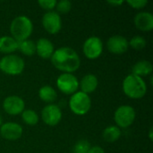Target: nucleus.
Returning <instances> with one entry per match:
<instances>
[{"label": "nucleus", "instance_id": "nucleus-1", "mask_svg": "<svg viewBox=\"0 0 153 153\" xmlns=\"http://www.w3.org/2000/svg\"><path fill=\"white\" fill-rule=\"evenodd\" d=\"M51 62L56 69L68 74L75 72L81 65V59L77 52L68 47L55 50L51 56Z\"/></svg>", "mask_w": 153, "mask_h": 153}, {"label": "nucleus", "instance_id": "nucleus-2", "mask_svg": "<svg viewBox=\"0 0 153 153\" xmlns=\"http://www.w3.org/2000/svg\"><path fill=\"white\" fill-rule=\"evenodd\" d=\"M122 89L124 93L134 100L143 98L147 92V86L145 82L139 76L134 74L127 75L123 81Z\"/></svg>", "mask_w": 153, "mask_h": 153}, {"label": "nucleus", "instance_id": "nucleus-3", "mask_svg": "<svg viewBox=\"0 0 153 153\" xmlns=\"http://www.w3.org/2000/svg\"><path fill=\"white\" fill-rule=\"evenodd\" d=\"M33 30V24L30 18L24 15L15 17L10 24V31L13 38L20 42L28 39Z\"/></svg>", "mask_w": 153, "mask_h": 153}, {"label": "nucleus", "instance_id": "nucleus-4", "mask_svg": "<svg viewBox=\"0 0 153 153\" xmlns=\"http://www.w3.org/2000/svg\"><path fill=\"white\" fill-rule=\"evenodd\" d=\"M25 67L24 60L15 55H6L0 59V70L8 75H18Z\"/></svg>", "mask_w": 153, "mask_h": 153}, {"label": "nucleus", "instance_id": "nucleus-5", "mask_svg": "<svg viewBox=\"0 0 153 153\" xmlns=\"http://www.w3.org/2000/svg\"><path fill=\"white\" fill-rule=\"evenodd\" d=\"M91 100L88 94L82 91H77L74 93L69 100V107L73 113L78 116H83L87 114L91 108Z\"/></svg>", "mask_w": 153, "mask_h": 153}, {"label": "nucleus", "instance_id": "nucleus-6", "mask_svg": "<svg viewBox=\"0 0 153 153\" xmlns=\"http://www.w3.org/2000/svg\"><path fill=\"white\" fill-rule=\"evenodd\" d=\"M135 119V110L129 105H123L117 108L114 115V120L117 127H129Z\"/></svg>", "mask_w": 153, "mask_h": 153}, {"label": "nucleus", "instance_id": "nucleus-7", "mask_svg": "<svg viewBox=\"0 0 153 153\" xmlns=\"http://www.w3.org/2000/svg\"><path fill=\"white\" fill-rule=\"evenodd\" d=\"M56 86L61 92L66 95H73L79 87V82L73 74L64 73L57 77Z\"/></svg>", "mask_w": 153, "mask_h": 153}, {"label": "nucleus", "instance_id": "nucleus-8", "mask_svg": "<svg viewBox=\"0 0 153 153\" xmlns=\"http://www.w3.org/2000/svg\"><path fill=\"white\" fill-rule=\"evenodd\" d=\"M83 54L89 59H97L103 51V44L99 37L91 36L83 43Z\"/></svg>", "mask_w": 153, "mask_h": 153}, {"label": "nucleus", "instance_id": "nucleus-9", "mask_svg": "<svg viewBox=\"0 0 153 153\" xmlns=\"http://www.w3.org/2000/svg\"><path fill=\"white\" fill-rule=\"evenodd\" d=\"M42 25L48 33L56 34L62 28L61 17L54 11L48 12L42 17Z\"/></svg>", "mask_w": 153, "mask_h": 153}, {"label": "nucleus", "instance_id": "nucleus-10", "mask_svg": "<svg viewBox=\"0 0 153 153\" xmlns=\"http://www.w3.org/2000/svg\"><path fill=\"white\" fill-rule=\"evenodd\" d=\"M43 122L50 126H56L62 119V111L57 105L49 104L46 106L41 112Z\"/></svg>", "mask_w": 153, "mask_h": 153}, {"label": "nucleus", "instance_id": "nucleus-11", "mask_svg": "<svg viewBox=\"0 0 153 153\" xmlns=\"http://www.w3.org/2000/svg\"><path fill=\"white\" fill-rule=\"evenodd\" d=\"M3 108L4 111L12 116L22 114L25 108L24 100L18 96H9L4 99L3 102Z\"/></svg>", "mask_w": 153, "mask_h": 153}, {"label": "nucleus", "instance_id": "nucleus-12", "mask_svg": "<svg viewBox=\"0 0 153 153\" xmlns=\"http://www.w3.org/2000/svg\"><path fill=\"white\" fill-rule=\"evenodd\" d=\"M0 135L9 141H15L22 135V127L13 122H7L0 126Z\"/></svg>", "mask_w": 153, "mask_h": 153}, {"label": "nucleus", "instance_id": "nucleus-13", "mask_svg": "<svg viewBox=\"0 0 153 153\" xmlns=\"http://www.w3.org/2000/svg\"><path fill=\"white\" fill-rule=\"evenodd\" d=\"M107 47L109 52L120 55L127 51L129 44L125 37L121 35H115L108 39L107 42Z\"/></svg>", "mask_w": 153, "mask_h": 153}, {"label": "nucleus", "instance_id": "nucleus-14", "mask_svg": "<svg viewBox=\"0 0 153 153\" xmlns=\"http://www.w3.org/2000/svg\"><path fill=\"white\" fill-rule=\"evenodd\" d=\"M135 27L142 31H151L153 29V15L149 12H141L134 17Z\"/></svg>", "mask_w": 153, "mask_h": 153}, {"label": "nucleus", "instance_id": "nucleus-15", "mask_svg": "<svg viewBox=\"0 0 153 153\" xmlns=\"http://www.w3.org/2000/svg\"><path fill=\"white\" fill-rule=\"evenodd\" d=\"M35 44H36V52L41 58L43 59L51 58L55 49H54L53 43L49 39L46 38H41Z\"/></svg>", "mask_w": 153, "mask_h": 153}, {"label": "nucleus", "instance_id": "nucleus-16", "mask_svg": "<svg viewBox=\"0 0 153 153\" xmlns=\"http://www.w3.org/2000/svg\"><path fill=\"white\" fill-rule=\"evenodd\" d=\"M79 86L81 87L82 91L83 93L85 94H90L91 92H93L97 87H98V78L96 77V75L89 74H86L81 81V82L79 83Z\"/></svg>", "mask_w": 153, "mask_h": 153}, {"label": "nucleus", "instance_id": "nucleus-17", "mask_svg": "<svg viewBox=\"0 0 153 153\" xmlns=\"http://www.w3.org/2000/svg\"><path fill=\"white\" fill-rule=\"evenodd\" d=\"M18 49V41L13 37L3 36L0 38V52L10 55Z\"/></svg>", "mask_w": 153, "mask_h": 153}, {"label": "nucleus", "instance_id": "nucleus-18", "mask_svg": "<svg viewBox=\"0 0 153 153\" xmlns=\"http://www.w3.org/2000/svg\"><path fill=\"white\" fill-rule=\"evenodd\" d=\"M133 74L142 77L147 76L152 73V65L151 62L146 60H142L137 62L132 68Z\"/></svg>", "mask_w": 153, "mask_h": 153}, {"label": "nucleus", "instance_id": "nucleus-19", "mask_svg": "<svg viewBox=\"0 0 153 153\" xmlns=\"http://www.w3.org/2000/svg\"><path fill=\"white\" fill-rule=\"evenodd\" d=\"M39 97L42 101H44L46 103L53 104V102L57 98V94L53 87H51L49 85H45L39 89Z\"/></svg>", "mask_w": 153, "mask_h": 153}, {"label": "nucleus", "instance_id": "nucleus-20", "mask_svg": "<svg viewBox=\"0 0 153 153\" xmlns=\"http://www.w3.org/2000/svg\"><path fill=\"white\" fill-rule=\"evenodd\" d=\"M121 136V131L119 129V127L116 126H108L102 134V137L103 139L107 142V143H115L116 141H117Z\"/></svg>", "mask_w": 153, "mask_h": 153}, {"label": "nucleus", "instance_id": "nucleus-21", "mask_svg": "<svg viewBox=\"0 0 153 153\" xmlns=\"http://www.w3.org/2000/svg\"><path fill=\"white\" fill-rule=\"evenodd\" d=\"M18 49L25 56H32L36 53V44L30 39L18 42Z\"/></svg>", "mask_w": 153, "mask_h": 153}, {"label": "nucleus", "instance_id": "nucleus-22", "mask_svg": "<svg viewBox=\"0 0 153 153\" xmlns=\"http://www.w3.org/2000/svg\"><path fill=\"white\" fill-rule=\"evenodd\" d=\"M22 118L23 122L29 126H35L39 122L38 114L34 110H31V109L23 110V112L22 113Z\"/></svg>", "mask_w": 153, "mask_h": 153}, {"label": "nucleus", "instance_id": "nucleus-23", "mask_svg": "<svg viewBox=\"0 0 153 153\" xmlns=\"http://www.w3.org/2000/svg\"><path fill=\"white\" fill-rule=\"evenodd\" d=\"M128 44L135 50H142L146 47V40L142 36H134L131 39Z\"/></svg>", "mask_w": 153, "mask_h": 153}, {"label": "nucleus", "instance_id": "nucleus-24", "mask_svg": "<svg viewBox=\"0 0 153 153\" xmlns=\"http://www.w3.org/2000/svg\"><path fill=\"white\" fill-rule=\"evenodd\" d=\"M90 149L91 145L87 140H80L74 146V153H88Z\"/></svg>", "mask_w": 153, "mask_h": 153}, {"label": "nucleus", "instance_id": "nucleus-25", "mask_svg": "<svg viewBox=\"0 0 153 153\" xmlns=\"http://www.w3.org/2000/svg\"><path fill=\"white\" fill-rule=\"evenodd\" d=\"M59 13H67L72 8V3L69 0H61L56 2V7Z\"/></svg>", "mask_w": 153, "mask_h": 153}, {"label": "nucleus", "instance_id": "nucleus-26", "mask_svg": "<svg viewBox=\"0 0 153 153\" xmlns=\"http://www.w3.org/2000/svg\"><path fill=\"white\" fill-rule=\"evenodd\" d=\"M38 4L40 5L41 8L50 12L52 9H54L56 7V0H39Z\"/></svg>", "mask_w": 153, "mask_h": 153}, {"label": "nucleus", "instance_id": "nucleus-27", "mask_svg": "<svg viewBox=\"0 0 153 153\" xmlns=\"http://www.w3.org/2000/svg\"><path fill=\"white\" fill-rule=\"evenodd\" d=\"M127 4L134 9H142L148 4V1H146V0H128Z\"/></svg>", "mask_w": 153, "mask_h": 153}, {"label": "nucleus", "instance_id": "nucleus-28", "mask_svg": "<svg viewBox=\"0 0 153 153\" xmlns=\"http://www.w3.org/2000/svg\"><path fill=\"white\" fill-rule=\"evenodd\" d=\"M88 153H105V152L100 146H93V147H91Z\"/></svg>", "mask_w": 153, "mask_h": 153}, {"label": "nucleus", "instance_id": "nucleus-29", "mask_svg": "<svg viewBox=\"0 0 153 153\" xmlns=\"http://www.w3.org/2000/svg\"><path fill=\"white\" fill-rule=\"evenodd\" d=\"M108 3L109 4H111V5H115V6H118V5H121L123 3H124V1H108Z\"/></svg>", "mask_w": 153, "mask_h": 153}, {"label": "nucleus", "instance_id": "nucleus-30", "mask_svg": "<svg viewBox=\"0 0 153 153\" xmlns=\"http://www.w3.org/2000/svg\"><path fill=\"white\" fill-rule=\"evenodd\" d=\"M150 139L152 140V129H150Z\"/></svg>", "mask_w": 153, "mask_h": 153}, {"label": "nucleus", "instance_id": "nucleus-31", "mask_svg": "<svg viewBox=\"0 0 153 153\" xmlns=\"http://www.w3.org/2000/svg\"><path fill=\"white\" fill-rule=\"evenodd\" d=\"M3 125V119H2V117H1V116H0V126Z\"/></svg>", "mask_w": 153, "mask_h": 153}]
</instances>
